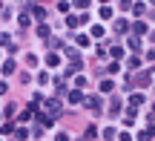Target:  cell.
Segmentation results:
<instances>
[{
  "label": "cell",
  "instance_id": "6da1fadb",
  "mask_svg": "<svg viewBox=\"0 0 155 141\" xmlns=\"http://www.w3.org/2000/svg\"><path fill=\"white\" fill-rule=\"evenodd\" d=\"M3 72H6V75H12V72H15V63L6 61V63H3Z\"/></svg>",
  "mask_w": 155,
  "mask_h": 141
},
{
  "label": "cell",
  "instance_id": "7a4b0ae2",
  "mask_svg": "<svg viewBox=\"0 0 155 141\" xmlns=\"http://www.w3.org/2000/svg\"><path fill=\"white\" fill-rule=\"evenodd\" d=\"M58 141H69V136H66V133H61V136H58Z\"/></svg>",
  "mask_w": 155,
  "mask_h": 141
}]
</instances>
